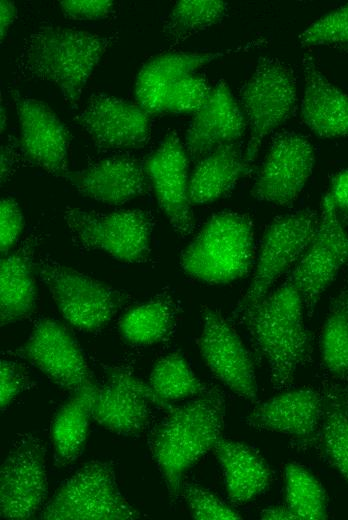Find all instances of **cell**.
Returning <instances> with one entry per match:
<instances>
[{
    "instance_id": "6da1fadb",
    "label": "cell",
    "mask_w": 348,
    "mask_h": 520,
    "mask_svg": "<svg viewBox=\"0 0 348 520\" xmlns=\"http://www.w3.org/2000/svg\"><path fill=\"white\" fill-rule=\"evenodd\" d=\"M224 417V396L209 387L184 404L167 407L166 415L153 428L150 451L171 503L181 493L184 473L222 438Z\"/></svg>"
},
{
    "instance_id": "7a4b0ae2",
    "label": "cell",
    "mask_w": 348,
    "mask_h": 520,
    "mask_svg": "<svg viewBox=\"0 0 348 520\" xmlns=\"http://www.w3.org/2000/svg\"><path fill=\"white\" fill-rule=\"evenodd\" d=\"M304 313L299 291L285 280L257 304L233 315L266 360L275 389L289 386L297 370L311 357L312 335Z\"/></svg>"
},
{
    "instance_id": "3957f363",
    "label": "cell",
    "mask_w": 348,
    "mask_h": 520,
    "mask_svg": "<svg viewBox=\"0 0 348 520\" xmlns=\"http://www.w3.org/2000/svg\"><path fill=\"white\" fill-rule=\"evenodd\" d=\"M117 39L118 33L100 35L43 24L25 38L15 62L16 72L27 79L54 84L74 105L100 59Z\"/></svg>"
},
{
    "instance_id": "277c9868",
    "label": "cell",
    "mask_w": 348,
    "mask_h": 520,
    "mask_svg": "<svg viewBox=\"0 0 348 520\" xmlns=\"http://www.w3.org/2000/svg\"><path fill=\"white\" fill-rule=\"evenodd\" d=\"M254 232L248 214L223 211L202 226L181 255V268L209 284H227L248 274L253 264Z\"/></svg>"
},
{
    "instance_id": "5b68a950",
    "label": "cell",
    "mask_w": 348,
    "mask_h": 520,
    "mask_svg": "<svg viewBox=\"0 0 348 520\" xmlns=\"http://www.w3.org/2000/svg\"><path fill=\"white\" fill-rule=\"evenodd\" d=\"M239 100L249 127L244 157L250 173L265 138L291 118L296 109L294 70L275 57H259L252 75L240 88Z\"/></svg>"
},
{
    "instance_id": "8992f818",
    "label": "cell",
    "mask_w": 348,
    "mask_h": 520,
    "mask_svg": "<svg viewBox=\"0 0 348 520\" xmlns=\"http://www.w3.org/2000/svg\"><path fill=\"white\" fill-rule=\"evenodd\" d=\"M141 513L121 494L114 467L91 461L80 467L44 505L46 520H133Z\"/></svg>"
},
{
    "instance_id": "52a82bcc",
    "label": "cell",
    "mask_w": 348,
    "mask_h": 520,
    "mask_svg": "<svg viewBox=\"0 0 348 520\" xmlns=\"http://www.w3.org/2000/svg\"><path fill=\"white\" fill-rule=\"evenodd\" d=\"M36 266L62 316L80 331L101 330L130 299L125 292L54 260L40 259Z\"/></svg>"
},
{
    "instance_id": "ba28073f",
    "label": "cell",
    "mask_w": 348,
    "mask_h": 520,
    "mask_svg": "<svg viewBox=\"0 0 348 520\" xmlns=\"http://www.w3.org/2000/svg\"><path fill=\"white\" fill-rule=\"evenodd\" d=\"M64 219L76 241L126 263L145 262L151 253L153 221L142 210L98 213L67 207Z\"/></svg>"
},
{
    "instance_id": "9c48e42d",
    "label": "cell",
    "mask_w": 348,
    "mask_h": 520,
    "mask_svg": "<svg viewBox=\"0 0 348 520\" xmlns=\"http://www.w3.org/2000/svg\"><path fill=\"white\" fill-rule=\"evenodd\" d=\"M318 221L316 211L304 209L271 222L261 243L252 280L233 315L261 301L277 280L296 264L311 242Z\"/></svg>"
},
{
    "instance_id": "30bf717a",
    "label": "cell",
    "mask_w": 348,
    "mask_h": 520,
    "mask_svg": "<svg viewBox=\"0 0 348 520\" xmlns=\"http://www.w3.org/2000/svg\"><path fill=\"white\" fill-rule=\"evenodd\" d=\"M347 263L348 233L326 193L316 232L286 279L299 291L308 317H312L322 294Z\"/></svg>"
},
{
    "instance_id": "8fae6325",
    "label": "cell",
    "mask_w": 348,
    "mask_h": 520,
    "mask_svg": "<svg viewBox=\"0 0 348 520\" xmlns=\"http://www.w3.org/2000/svg\"><path fill=\"white\" fill-rule=\"evenodd\" d=\"M45 445L32 434L20 435L0 469V514L28 519L44 507L48 494Z\"/></svg>"
},
{
    "instance_id": "7c38bea8",
    "label": "cell",
    "mask_w": 348,
    "mask_h": 520,
    "mask_svg": "<svg viewBox=\"0 0 348 520\" xmlns=\"http://www.w3.org/2000/svg\"><path fill=\"white\" fill-rule=\"evenodd\" d=\"M202 318L203 329L197 344L207 367L234 394L256 402L255 365L242 339L218 309L204 308Z\"/></svg>"
},
{
    "instance_id": "4fadbf2b",
    "label": "cell",
    "mask_w": 348,
    "mask_h": 520,
    "mask_svg": "<svg viewBox=\"0 0 348 520\" xmlns=\"http://www.w3.org/2000/svg\"><path fill=\"white\" fill-rule=\"evenodd\" d=\"M314 149L295 132L277 134L256 174L252 195L278 206L291 205L299 197L314 167Z\"/></svg>"
},
{
    "instance_id": "5bb4252c",
    "label": "cell",
    "mask_w": 348,
    "mask_h": 520,
    "mask_svg": "<svg viewBox=\"0 0 348 520\" xmlns=\"http://www.w3.org/2000/svg\"><path fill=\"white\" fill-rule=\"evenodd\" d=\"M17 353L71 393L94 383L78 343L67 328L55 320L37 321Z\"/></svg>"
},
{
    "instance_id": "9a60e30c",
    "label": "cell",
    "mask_w": 348,
    "mask_h": 520,
    "mask_svg": "<svg viewBox=\"0 0 348 520\" xmlns=\"http://www.w3.org/2000/svg\"><path fill=\"white\" fill-rule=\"evenodd\" d=\"M188 162L184 144L177 133L171 131L144 163L159 207L182 237L194 229Z\"/></svg>"
},
{
    "instance_id": "2e32d148",
    "label": "cell",
    "mask_w": 348,
    "mask_h": 520,
    "mask_svg": "<svg viewBox=\"0 0 348 520\" xmlns=\"http://www.w3.org/2000/svg\"><path fill=\"white\" fill-rule=\"evenodd\" d=\"M150 115L138 103L98 93L90 97L76 119L98 148L128 150L148 143Z\"/></svg>"
},
{
    "instance_id": "e0dca14e",
    "label": "cell",
    "mask_w": 348,
    "mask_h": 520,
    "mask_svg": "<svg viewBox=\"0 0 348 520\" xmlns=\"http://www.w3.org/2000/svg\"><path fill=\"white\" fill-rule=\"evenodd\" d=\"M20 125L23 157L54 177L65 178L68 170L70 134L45 103L11 93Z\"/></svg>"
},
{
    "instance_id": "ac0fdd59",
    "label": "cell",
    "mask_w": 348,
    "mask_h": 520,
    "mask_svg": "<svg viewBox=\"0 0 348 520\" xmlns=\"http://www.w3.org/2000/svg\"><path fill=\"white\" fill-rule=\"evenodd\" d=\"M154 405L149 384L130 372L111 369L98 386L92 418L105 429L123 436H138L146 428Z\"/></svg>"
},
{
    "instance_id": "d6986e66",
    "label": "cell",
    "mask_w": 348,
    "mask_h": 520,
    "mask_svg": "<svg viewBox=\"0 0 348 520\" xmlns=\"http://www.w3.org/2000/svg\"><path fill=\"white\" fill-rule=\"evenodd\" d=\"M322 413L323 394L312 388H299L256 405L246 417V423L312 446L319 441Z\"/></svg>"
},
{
    "instance_id": "ffe728a7",
    "label": "cell",
    "mask_w": 348,
    "mask_h": 520,
    "mask_svg": "<svg viewBox=\"0 0 348 520\" xmlns=\"http://www.w3.org/2000/svg\"><path fill=\"white\" fill-rule=\"evenodd\" d=\"M247 123L243 111L224 80L218 81L185 135L188 157L198 161L216 148L241 141Z\"/></svg>"
},
{
    "instance_id": "44dd1931",
    "label": "cell",
    "mask_w": 348,
    "mask_h": 520,
    "mask_svg": "<svg viewBox=\"0 0 348 520\" xmlns=\"http://www.w3.org/2000/svg\"><path fill=\"white\" fill-rule=\"evenodd\" d=\"M268 43L265 38L240 44L215 52H165L146 61L135 81L137 103L150 114L163 112L164 100L169 87L198 68L228 54L261 47Z\"/></svg>"
},
{
    "instance_id": "7402d4cb",
    "label": "cell",
    "mask_w": 348,
    "mask_h": 520,
    "mask_svg": "<svg viewBox=\"0 0 348 520\" xmlns=\"http://www.w3.org/2000/svg\"><path fill=\"white\" fill-rule=\"evenodd\" d=\"M75 190L95 201L121 205L146 194L151 187L144 164L131 156H113L85 169L69 172Z\"/></svg>"
},
{
    "instance_id": "603a6c76",
    "label": "cell",
    "mask_w": 348,
    "mask_h": 520,
    "mask_svg": "<svg viewBox=\"0 0 348 520\" xmlns=\"http://www.w3.org/2000/svg\"><path fill=\"white\" fill-rule=\"evenodd\" d=\"M302 64L303 122L315 135L322 138L348 136V94L327 79L311 54L303 56Z\"/></svg>"
},
{
    "instance_id": "cb8c5ba5",
    "label": "cell",
    "mask_w": 348,
    "mask_h": 520,
    "mask_svg": "<svg viewBox=\"0 0 348 520\" xmlns=\"http://www.w3.org/2000/svg\"><path fill=\"white\" fill-rule=\"evenodd\" d=\"M213 450L223 471L228 498L233 504L248 503L268 489L271 471L254 448L222 437Z\"/></svg>"
},
{
    "instance_id": "d4e9b609",
    "label": "cell",
    "mask_w": 348,
    "mask_h": 520,
    "mask_svg": "<svg viewBox=\"0 0 348 520\" xmlns=\"http://www.w3.org/2000/svg\"><path fill=\"white\" fill-rule=\"evenodd\" d=\"M242 142L226 144L196 162L190 175L192 204H206L227 195L248 169Z\"/></svg>"
},
{
    "instance_id": "484cf974",
    "label": "cell",
    "mask_w": 348,
    "mask_h": 520,
    "mask_svg": "<svg viewBox=\"0 0 348 520\" xmlns=\"http://www.w3.org/2000/svg\"><path fill=\"white\" fill-rule=\"evenodd\" d=\"M98 385L92 383L72 393L61 405L51 424L55 464L65 467L82 453L92 417Z\"/></svg>"
},
{
    "instance_id": "4316f807",
    "label": "cell",
    "mask_w": 348,
    "mask_h": 520,
    "mask_svg": "<svg viewBox=\"0 0 348 520\" xmlns=\"http://www.w3.org/2000/svg\"><path fill=\"white\" fill-rule=\"evenodd\" d=\"M36 299L31 250L28 245H25L1 259V326L29 317L35 310Z\"/></svg>"
},
{
    "instance_id": "83f0119b",
    "label": "cell",
    "mask_w": 348,
    "mask_h": 520,
    "mask_svg": "<svg viewBox=\"0 0 348 520\" xmlns=\"http://www.w3.org/2000/svg\"><path fill=\"white\" fill-rule=\"evenodd\" d=\"M178 305L168 292H162L128 310L119 321L122 337L131 344L152 345L167 340L174 331Z\"/></svg>"
},
{
    "instance_id": "f1b7e54d",
    "label": "cell",
    "mask_w": 348,
    "mask_h": 520,
    "mask_svg": "<svg viewBox=\"0 0 348 520\" xmlns=\"http://www.w3.org/2000/svg\"><path fill=\"white\" fill-rule=\"evenodd\" d=\"M322 394L319 441L328 462L348 481V392L332 384Z\"/></svg>"
},
{
    "instance_id": "f546056e",
    "label": "cell",
    "mask_w": 348,
    "mask_h": 520,
    "mask_svg": "<svg viewBox=\"0 0 348 520\" xmlns=\"http://www.w3.org/2000/svg\"><path fill=\"white\" fill-rule=\"evenodd\" d=\"M149 387L156 406L167 408L185 398H193L209 389L201 382L180 353L160 358L152 369Z\"/></svg>"
},
{
    "instance_id": "4dcf8cb0",
    "label": "cell",
    "mask_w": 348,
    "mask_h": 520,
    "mask_svg": "<svg viewBox=\"0 0 348 520\" xmlns=\"http://www.w3.org/2000/svg\"><path fill=\"white\" fill-rule=\"evenodd\" d=\"M229 5L221 0H180L175 3L163 23V33L172 42L187 38L220 23Z\"/></svg>"
},
{
    "instance_id": "1f68e13d",
    "label": "cell",
    "mask_w": 348,
    "mask_h": 520,
    "mask_svg": "<svg viewBox=\"0 0 348 520\" xmlns=\"http://www.w3.org/2000/svg\"><path fill=\"white\" fill-rule=\"evenodd\" d=\"M285 505L300 520L327 517V496L320 481L304 466H285Z\"/></svg>"
},
{
    "instance_id": "d6a6232c",
    "label": "cell",
    "mask_w": 348,
    "mask_h": 520,
    "mask_svg": "<svg viewBox=\"0 0 348 520\" xmlns=\"http://www.w3.org/2000/svg\"><path fill=\"white\" fill-rule=\"evenodd\" d=\"M320 353L325 369L332 376L348 378V308L337 298L322 328Z\"/></svg>"
},
{
    "instance_id": "836d02e7",
    "label": "cell",
    "mask_w": 348,
    "mask_h": 520,
    "mask_svg": "<svg viewBox=\"0 0 348 520\" xmlns=\"http://www.w3.org/2000/svg\"><path fill=\"white\" fill-rule=\"evenodd\" d=\"M302 46L348 47V3L321 16L299 35Z\"/></svg>"
},
{
    "instance_id": "e575fe53",
    "label": "cell",
    "mask_w": 348,
    "mask_h": 520,
    "mask_svg": "<svg viewBox=\"0 0 348 520\" xmlns=\"http://www.w3.org/2000/svg\"><path fill=\"white\" fill-rule=\"evenodd\" d=\"M211 89L207 79L201 75L184 76L169 87L163 112L195 113L205 103Z\"/></svg>"
},
{
    "instance_id": "d590c367",
    "label": "cell",
    "mask_w": 348,
    "mask_h": 520,
    "mask_svg": "<svg viewBox=\"0 0 348 520\" xmlns=\"http://www.w3.org/2000/svg\"><path fill=\"white\" fill-rule=\"evenodd\" d=\"M181 494L187 502L190 515L197 520H237L241 514L210 490L195 483H184Z\"/></svg>"
},
{
    "instance_id": "8d00e7d4",
    "label": "cell",
    "mask_w": 348,
    "mask_h": 520,
    "mask_svg": "<svg viewBox=\"0 0 348 520\" xmlns=\"http://www.w3.org/2000/svg\"><path fill=\"white\" fill-rule=\"evenodd\" d=\"M24 227V218L15 199L5 197L0 204V248L5 256L17 242Z\"/></svg>"
},
{
    "instance_id": "74e56055",
    "label": "cell",
    "mask_w": 348,
    "mask_h": 520,
    "mask_svg": "<svg viewBox=\"0 0 348 520\" xmlns=\"http://www.w3.org/2000/svg\"><path fill=\"white\" fill-rule=\"evenodd\" d=\"M59 4L66 18L95 21L114 15L117 3L113 0H64Z\"/></svg>"
},
{
    "instance_id": "f35d334b",
    "label": "cell",
    "mask_w": 348,
    "mask_h": 520,
    "mask_svg": "<svg viewBox=\"0 0 348 520\" xmlns=\"http://www.w3.org/2000/svg\"><path fill=\"white\" fill-rule=\"evenodd\" d=\"M29 377L25 368L13 361L2 359L0 364V406L5 410L28 387Z\"/></svg>"
},
{
    "instance_id": "ab89813d",
    "label": "cell",
    "mask_w": 348,
    "mask_h": 520,
    "mask_svg": "<svg viewBox=\"0 0 348 520\" xmlns=\"http://www.w3.org/2000/svg\"><path fill=\"white\" fill-rule=\"evenodd\" d=\"M337 210L348 218V169L337 172L327 192Z\"/></svg>"
},
{
    "instance_id": "60d3db41",
    "label": "cell",
    "mask_w": 348,
    "mask_h": 520,
    "mask_svg": "<svg viewBox=\"0 0 348 520\" xmlns=\"http://www.w3.org/2000/svg\"><path fill=\"white\" fill-rule=\"evenodd\" d=\"M17 15V9L15 3L8 0H2L0 2V33L1 41H3L10 29L11 25L15 21Z\"/></svg>"
},
{
    "instance_id": "b9f144b4",
    "label": "cell",
    "mask_w": 348,
    "mask_h": 520,
    "mask_svg": "<svg viewBox=\"0 0 348 520\" xmlns=\"http://www.w3.org/2000/svg\"><path fill=\"white\" fill-rule=\"evenodd\" d=\"M260 517L268 520H296V516L284 506L269 507L261 511Z\"/></svg>"
},
{
    "instance_id": "7bdbcfd3",
    "label": "cell",
    "mask_w": 348,
    "mask_h": 520,
    "mask_svg": "<svg viewBox=\"0 0 348 520\" xmlns=\"http://www.w3.org/2000/svg\"><path fill=\"white\" fill-rule=\"evenodd\" d=\"M13 154L12 151L7 147L1 148V181H6V179L12 173L13 166Z\"/></svg>"
},
{
    "instance_id": "ee69618b",
    "label": "cell",
    "mask_w": 348,
    "mask_h": 520,
    "mask_svg": "<svg viewBox=\"0 0 348 520\" xmlns=\"http://www.w3.org/2000/svg\"><path fill=\"white\" fill-rule=\"evenodd\" d=\"M336 298L348 308V277L345 281L343 288L341 289L339 295Z\"/></svg>"
}]
</instances>
